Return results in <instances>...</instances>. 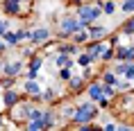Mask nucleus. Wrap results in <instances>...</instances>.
<instances>
[{
	"mask_svg": "<svg viewBox=\"0 0 134 131\" xmlns=\"http://www.w3.org/2000/svg\"><path fill=\"white\" fill-rule=\"evenodd\" d=\"M39 68H41V59H39V57H34V59L30 61V70H39Z\"/></svg>",
	"mask_w": 134,
	"mask_h": 131,
	"instance_id": "obj_28",
	"label": "nucleus"
},
{
	"mask_svg": "<svg viewBox=\"0 0 134 131\" xmlns=\"http://www.w3.org/2000/svg\"><path fill=\"white\" fill-rule=\"evenodd\" d=\"M12 84H14V79H12V77L2 79V88H12Z\"/></svg>",
	"mask_w": 134,
	"mask_h": 131,
	"instance_id": "obj_32",
	"label": "nucleus"
},
{
	"mask_svg": "<svg viewBox=\"0 0 134 131\" xmlns=\"http://www.w3.org/2000/svg\"><path fill=\"white\" fill-rule=\"evenodd\" d=\"M91 63H93V59H91V54H89V52L77 57V66H80V68H86V66H91Z\"/></svg>",
	"mask_w": 134,
	"mask_h": 131,
	"instance_id": "obj_19",
	"label": "nucleus"
},
{
	"mask_svg": "<svg viewBox=\"0 0 134 131\" xmlns=\"http://www.w3.org/2000/svg\"><path fill=\"white\" fill-rule=\"evenodd\" d=\"M59 77H62V79H64V82H68V79H71V68H62V72H59Z\"/></svg>",
	"mask_w": 134,
	"mask_h": 131,
	"instance_id": "obj_29",
	"label": "nucleus"
},
{
	"mask_svg": "<svg viewBox=\"0 0 134 131\" xmlns=\"http://www.w3.org/2000/svg\"><path fill=\"white\" fill-rule=\"evenodd\" d=\"M73 36H75V41H77V43H86L89 39H91V34H89V29H77V32H75Z\"/></svg>",
	"mask_w": 134,
	"mask_h": 131,
	"instance_id": "obj_17",
	"label": "nucleus"
},
{
	"mask_svg": "<svg viewBox=\"0 0 134 131\" xmlns=\"http://www.w3.org/2000/svg\"><path fill=\"white\" fill-rule=\"evenodd\" d=\"M5 32H7V23L0 21V36H5Z\"/></svg>",
	"mask_w": 134,
	"mask_h": 131,
	"instance_id": "obj_34",
	"label": "nucleus"
},
{
	"mask_svg": "<svg viewBox=\"0 0 134 131\" xmlns=\"http://www.w3.org/2000/svg\"><path fill=\"white\" fill-rule=\"evenodd\" d=\"M2 9H5V14H9V16L21 14V7H18V2H16V0H5Z\"/></svg>",
	"mask_w": 134,
	"mask_h": 131,
	"instance_id": "obj_11",
	"label": "nucleus"
},
{
	"mask_svg": "<svg viewBox=\"0 0 134 131\" xmlns=\"http://www.w3.org/2000/svg\"><path fill=\"white\" fill-rule=\"evenodd\" d=\"M100 14H102V7H100V5H80V9H77V18L84 23V25L98 21Z\"/></svg>",
	"mask_w": 134,
	"mask_h": 131,
	"instance_id": "obj_2",
	"label": "nucleus"
},
{
	"mask_svg": "<svg viewBox=\"0 0 134 131\" xmlns=\"http://www.w3.org/2000/svg\"><path fill=\"white\" fill-rule=\"evenodd\" d=\"M89 34H91L93 41H100V39H105V36L109 34V29L100 27V25H93V27H89Z\"/></svg>",
	"mask_w": 134,
	"mask_h": 131,
	"instance_id": "obj_10",
	"label": "nucleus"
},
{
	"mask_svg": "<svg viewBox=\"0 0 134 131\" xmlns=\"http://www.w3.org/2000/svg\"><path fill=\"white\" fill-rule=\"evenodd\" d=\"M96 115H98V111H96V104H93V102H84V104H80L77 109H75L73 122H75L80 129H82V127H84V124H89Z\"/></svg>",
	"mask_w": 134,
	"mask_h": 131,
	"instance_id": "obj_1",
	"label": "nucleus"
},
{
	"mask_svg": "<svg viewBox=\"0 0 134 131\" xmlns=\"http://www.w3.org/2000/svg\"><path fill=\"white\" fill-rule=\"evenodd\" d=\"M68 88H71L73 93H80V90L84 88V77H71V79H68Z\"/></svg>",
	"mask_w": 134,
	"mask_h": 131,
	"instance_id": "obj_12",
	"label": "nucleus"
},
{
	"mask_svg": "<svg viewBox=\"0 0 134 131\" xmlns=\"http://www.w3.org/2000/svg\"><path fill=\"white\" fill-rule=\"evenodd\" d=\"M41 120H43V124H46V129L55 127V113H52V111H46V113L41 115Z\"/></svg>",
	"mask_w": 134,
	"mask_h": 131,
	"instance_id": "obj_16",
	"label": "nucleus"
},
{
	"mask_svg": "<svg viewBox=\"0 0 134 131\" xmlns=\"http://www.w3.org/2000/svg\"><path fill=\"white\" fill-rule=\"evenodd\" d=\"M41 99L43 102H52V99H55V90H46V93L41 95Z\"/></svg>",
	"mask_w": 134,
	"mask_h": 131,
	"instance_id": "obj_27",
	"label": "nucleus"
},
{
	"mask_svg": "<svg viewBox=\"0 0 134 131\" xmlns=\"http://www.w3.org/2000/svg\"><path fill=\"white\" fill-rule=\"evenodd\" d=\"M30 36H32V32H30V29H18V39H30Z\"/></svg>",
	"mask_w": 134,
	"mask_h": 131,
	"instance_id": "obj_30",
	"label": "nucleus"
},
{
	"mask_svg": "<svg viewBox=\"0 0 134 131\" xmlns=\"http://www.w3.org/2000/svg\"><path fill=\"white\" fill-rule=\"evenodd\" d=\"M2 68H5V75L7 77H14V75H18L23 70V63L21 61H9L7 66H2Z\"/></svg>",
	"mask_w": 134,
	"mask_h": 131,
	"instance_id": "obj_9",
	"label": "nucleus"
},
{
	"mask_svg": "<svg viewBox=\"0 0 134 131\" xmlns=\"http://www.w3.org/2000/svg\"><path fill=\"white\" fill-rule=\"evenodd\" d=\"M82 27H86V25L80 21V18L66 16V18H62V23H59V36H73L77 29H82Z\"/></svg>",
	"mask_w": 134,
	"mask_h": 131,
	"instance_id": "obj_3",
	"label": "nucleus"
},
{
	"mask_svg": "<svg viewBox=\"0 0 134 131\" xmlns=\"http://www.w3.org/2000/svg\"><path fill=\"white\" fill-rule=\"evenodd\" d=\"M73 2H77V5H82V2H84V0H73Z\"/></svg>",
	"mask_w": 134,
	"mask_h": 131,
	"instance_id": "obj_37",
	"label": "nucleus"
},
{
	"mask_svg": "<svg viewBox=\"0 0 134 131\" xmlns=\"http://www.w3.org/2000/svg\"><path fill=\"white\" fill-rule=\"evenodd\" d=\"M18 41H21V39H18V34H12V32H5V43H7V45H16Z\"/></svg>",
	"mask_w": 134,
	"mask_h": 131,
	"instance_id": "obj_22",
	"label": "nucleus"
},
{
	"mask_svg": "<svg viewBox=\"0 0 134 131\" xmlns=\"http://www.w3.org/2000/svg\"><path fill=\"white\" fill-rule=\"evenodd\" d=\"M98 5L102 7V11H105L107 16H111L114 11H116V2H114V0H98Z\"/></svg>",
	"mask_w": 134,
	"mask_h": 131,
	"instance_id": "obj_14",
	"label": "nucleus"
},
{
	"mask_svg": "<svg viewBox=\"0 0 134 131\" xmlns=\"http://www.w3.org/2000/svg\"><path fill=\"white\" fill-rule=\"evenodd\" d=\"M127 63H130V61H118V63H116V66H114V72H116V75H123V77H125Z\"/></svg>",
	"mask_w": 134,
	"mask_h": 131,
	"instance_id": "obj_21",
	"label": "nucleus"
},
{
	"mask_svg": "<svg viewBox=\"0 0 134 131\" xmlns=\"http://www.w3.org/2000/svg\"><path fill=\"white\" fill-rule=\"evenodd\" d=\"M48 36H50V29H48V27H39V29H34V32H32L30 41L34 43V45H39V43H41V41H46Z\"/></svg>",
	"mask_w": 134,
	"mask_h": 131,
	"instance_id": "obj_6",
	"label": "nucleus"
},
{
	"mask_svg": "<svg viewBox=\"0 0 134 131\" xmlns=\"http://www.w3.org/2000/svg\"><path fill=\"white\" fill-rule=\"evenodd\" d=\"M2 127H5V120H2V117H0V129H2Z\"/></svg>",
	"mask_w": 134,
	"mask_h": 131,
	"instance_id": "obj_36",
	"label": "nucleus"
},
{
	"mask_svg": "<svg viewBox=\"0 0 134 131\" xmlns=\"http://www.w3.org/2000/svg\"><path fill=\"white\" fill-rule=\"evenodd\" d=\"M120 9H123L125 14H134V0H123Z\"/></svg>",
	"mask_w": 134,
	"mask_h": 131,
	"instance_id": "obj_23",
	"label": "nucleus"
},
{
	"mask_svg": "<svg viewBox=\"0 0 134 131\" xmlns=\"http://www.w3.org/2000/svg\"><path fill=\"white\" fill-rule=\"evenodd\" d=\"M132 115H134V111H132Z\"/></svg>",
	"mask_w": 134,
	"mask_h": 131,
	"instance_id": "obj_39",
	"label": "nucleus"
},
{
	"mask_svg": "<svg viewBox=\"0 0 134 131\" xmlns=\"http://www.w3.org/2000/svg\"><path fill=\"white\" fill-rule=\"evenodd\" d=\"M41 115H43V111H39V109L32 106V109H30V117H27V120H41Z\"/></svg>",
	"mask_w": 134,
	"mask_h": 131,
	"instance_id": "obj_25",
	"label": "nucleus"
},
{
	"mask_svg": "<svg viewBox=\"0 0 134 131\" xmlns=\"http://www.w3.org/2000/svg\"><path fill=\"white\" fill-rule=\"evenodd\" d=\"M125 79H134V61L127 63V70H125Z\"/></svg>",
	"mask_w": 134,
	"mask_h": 131,
	"instance_id": "obj_26",
	"label": "nucleus"
},
{
	"mask_svg": "<svg viewBox=\"0 0 134 131\" xmlns=\"http://www.w3.org/2000/svg\"><path fill=\"white\" fill-rule=\"evenodd\" d=\"M21 102V97H18V93H16V90H5V95H2V104H5V106H14V104H18Z\"/></svg>",
	"mask_w": 134,
	"mask_h": 131,
	"instance_id": "obj_8",
	"label": "nucleus"
},
{
	"mask_svg": "<svg viewBox=\"0 0 134 131\" xmlns=\"http://www.w3.org/2000/svg\"><path fill=\"white\" fill-rule=\"evenodd\" d=\"M130 129H134L132 124H127V122H118V131H130Z\"/></svg>",
	"mask_w": 134,
	"mask_h": 131,
	"instance_id": "obj_31",
	"label": "nucleus"
},
{
	"mask_svg": "<svg viewBox=\"0 0 134 131\" xmlns=\"http://www.w3.org/2000/svg\"><path fill=\"white\" fill-rule=\"evenodd\" d=\"M57 66H59V68H71L73 66V61H71V57L66 54V52H59V54H57Z\"/></svg>",
	"mask_w": 134,
	"mask_h": 131,
	"instance_id": "obj_13",
	"label": "nucleus"
},
{
	"mask_svg": "<svg viewBox=\"0 0 134 131\" xmlns=\"http://www.w3.org/2000/svg\"><path fill=\"white\" fill-rule=\"evenodd\" d=\"M25 93L34 97V102H39V99H41V95H43L41 88H39V84H36L34 79H27V82H25Z\"/></svg>",
	"mask_w": 134,
	"mask_h": 131,
	"instance_id": "obj_5",
	"label": "nucleus"
},
{
	"mask_svg": "<svg viewBox=\"0 0 134 131\" xmlns=\"http://www.w3.org/2000/svg\"><path fill=\"white\" fill-rule=\"evenodd\" d=\"M0 88H2V82H0Z\"/></svg>",
	"mask_w": 134,
	"mask_h": 131,
	"instance_id": "obj_38",
	"label": "nucleus"
},
{
	"mask_svg": "<svg viewBox=\"0 0 134 131\" xmlns=\"http://www.w3.org/2000/svg\"><path fill=\"white\" fill-rule=\"evenodd\" d=\"M120 32H123V34H134V14L123 23V29H120Z\"/></svg>",
	"mask_w": 134,
	"mask_h": 131,
	"instance_id": "obj_18",
	"label": "nucleus"
},
{
	"mask_svg": "<svg viewBox=\"0 0 134 131\" xmlns=\"http://www.w3.org/2000/svg\"><path fill=\"white\" fill-rule=\"evenodd\" d=\"M59 52H66V54H80V45H62Z\"/></svg>",
	"mask_w": 134,
	"mask_h": 131,
	"instance_id": "obj_20",
	"label": "nucleus"
},
{
	"mask_svg": "<svg viewBox=\"0 0 134 131\" xmlns=\"http://www.w3.org/2000/svg\"><path fill=\"white\" fill-rule=\"evenodd\" d=\"M118 61H134V45H116Z\"/></svg>",
	"mask_w": 134,
	"mask_h": 131,
	"instance_id": "obj_4",
	"label": "nucleus"
},
{
	"mask_svg": "<svg viewBox=\"0 0 134 131\" xmlns=\"http://www.w3.org/2000/svg\"><path fill=\"white\" fill-rule=\"evenodd\" d=\"M89 97L96 99V102H98L100 97H107L105 93H102V82H93L91 86H89Z\"/></svg>",
	"mask_w": 134,
	"mask_h": 131,
	"instance_id": "obj_7",
	"label": "nucleus"
},
{
	"mask_svg": "<svg viewBox=\"0 0 134 131\" xmlns=\"http://www.w3.org/2000/svg\"><path fill=\"white\" fill-rule=\"evenodd\" d=\"M116 86H118V90H127V88H130V84H127V82H118Z\"/></svg>",
	"mask_w": 134,
	"mask_h": 131,
	"instance_id": "obj_33",
	"label": "nucleus"
},
{
	"mask_svg": "<svg viewBox=\"0 0 134 131\" xmlns=\"http://www.w3.org/2000/svg\"><path fill=\"white\" fill-rule=\"evenodd\" d=\"M2 50H5V41H0V52H2Z\"/></svg>",
	"mask_w": 134,
	"mask_h": 131,
	"instance_id": "obj_35",
	"label": "nucleus"
},
{
	"mask_svg": "<svg viewBox=\"0 0 134 131\" xmlns=\"http://www.w3.org/2000/svg\"><path fill=\"white\" fill-rule=\"evenodd\" d=\"M116 72H109V70H107V72H102V77H100V82L102 84H114V86H116V84H118V79H116Z\"/></svg>",
	"mask_w": 134,
	"mask_h": 131,
	"instance_id": "obj_15",
	"label": "nucleus"
},
{
	"mask_svg": "<svg viewBox=\"0 0 134 131\" xmlns=\"http://www.w3.org/2000/svg\"><path fill=\"white\" fill-rule=\"evenodd\" d=\"M102 93H105V95L111 99V97L116 95V88H114V84H102Z\"/></svg>",
	"mask_w": 134,
	"mask_h": 131,
	"instance_id": "obj_24",
	"label": "nucleus"
}]
</instances>
